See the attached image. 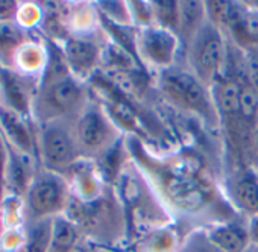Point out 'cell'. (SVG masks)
I'll return each mask as SVG.
<instances>
[{"label": "cell", "mask_w": 258, "mask_h": 252, "mask_svg": "<svg viewBox=\"0 0 258 252\" xmlns=\"http://www.w3.org/2000/svg\"><path fill=\"white\" fill-rule=\"evenodd\" d=\"M124 145L175 222L208 228L240 217L198 151L164 152L137 137H126Z\"/></svg>", "instance_id": "obj_1"}, {"label": "cell", "mask_w": 258, "mask_h": 252, "mask_svg": "<svg viewBox=\"0 0 258 252\" xmlns=\"http://www.w3.org/2000/svg\"><path fill=\"white\" fill-rule=\"evenodd\" d=\"M112 187L124 210L127 243L133 244L145 235L175 223L172 214L131 158L120 170Z\"/></svg>", "instance_id": "obj_2"}, {"label": "cell", "mask_w": 258, "mask_h": 252, "mask_svg": "<svg viewBox=\"0 0 258 252\" xmlns=\"http://www.w3.org/2000/svg\"><path fill=\"white\" fill-rule=\"evenodd\" d=\"M66 216L78 226L82 238L97 247L111 250L117 244L127 241L124 210L112 185L88 202L72 198Z\"/></svg>", "instance_id": "obj_3"}, {"label": "cell", "mask_w": 258, "mask_h": 252, "mask_svg": "<svg viewBox=\"0 0 258 252\" xmlns=\"http://www.w3.org/2000/svg\"><path fill=\"white\" fill-rule=\"evenodd\" d=\"M157 90L160 96L181 112L196 117L211 133L220 131V118L211 96V90L204 85L187 66L175 64L157 75Z\"/></svg>", "instance_id": "obj_4"}, {"label": "cell", "mask_w": 258, "mask_h": 252, "mask_svg": "<svg viewBox=\"0 0 258 252\" xmlns=\"http://www.w3.org/2000/svg\"><path fill=\"white\" fill-rule=\"evenodd\" d=\"M91 97L90 85L73 75L40 82L32 103V120L37 126L56 120L75 123Z\"/></svg>", "instance_id": "obj_5"}, {"label": "cell", "mask_w": 258, "mask_h": 252, "mask_svg": "<svg viewBox=\"0 0 258 252\" xmlns=\"http://www.w3.org/2000/svg\"><path fill=\"white\" fill-rule=\"evenodd\" d=\"M73 130L82 157L90 161L100 160L126 137L94 96L73 123Z\"/></svg>", "instance_id": "obj_6"}, {"label": "cell", "mask_w": 258, "mask_h": 252, "mask_svg": "<svg viewBox=\"0 0 258 252\" xmlns=\"http://www.w3.org/2000/svg\"><path fill=\"white\" fill-rule=\"evenodd\" d=\"M226 58V35L208 20L184 52L185 66L208 88L225 73Z\"/></svg>", "instance_id": "obj_7"}, {"label": "cell", "mask_w": 258, "mask_h": 252, "mask_svg": "<svg viewBox=\"0 0 258 252\" xmlns=\"http://www.w3.org/2000/svg\"><path fill=\"white\" fill-rule=\"evenodd\" d=\"M38 160L43 169L62 176L85 160L75 137L73 123L56 120L38 126Z\"/></svg>", "instance_id": "obj_8"}, {"label": "cell", "mask_w": 258, "mask_h": 252, "mask_svg": "<svg viewBox=\"0 0 258 252\" xmlns=\"http://www.w3.org/2000/svg\"><path fill=\"white\" fill-rule=\"evenodd\" d=\"M23 199L28 220L53 219L66 214L72 201V192L62 175L40 167Z\"/></svg>", "instance_id": "obj_9"}, {"label": "cell", "mask_w": 258, "mask_h": 252, "mask_svg": "<svg viewBox=\"0 0 258 252\" xmlns=\"http://www.w3.org/2000/svg\"><path fill=\"white\" fill-rule=\"evenodd\" d=\"M137 53L148 72L155 70L157 75L178 64L181 43L175 32L152 23L137 28Z\"/></svg>", "instance_id": "obj_10"}, {"label": "cell", "mask_w": 258, "mask_h": 252, "mask_svg": "<svg viewBox=\"0 0 258 252\" xmlns=\"http://www.w3.org/2000/svg\"><path fill=\"white\" fill-rule=\"evenodd\" d=\"M56 43L61 46L70 73L76 79L88 84L102 67L103 46H100L99 40L96 37L67 35Z\"/></svg>", "instance_id": "obj_11"}, {"label": "cell", "mask_w": 258, "mask_h": 252, "mask_svg": "<svg viewBox=\"0 0 258 252\" xmlns=\"http://www.w3.org/2000/svg\"><path fill=\"white\" fill-rule=\"evenodd\" d=\"M225 195L232 208L247 220L258 216V172L255 166L231 170L223 182Z\"/></svg>", "instance_id": "obj_12"}, {"label": "cell", "mask_w": 258, "mask_h": 252, "mask_svg": "<svg viewBox=\"0 0 258 252\" xmlns=\"http://www.w3.org/2000/svg\"><path fill=\"white\" fill-rule=\"evenodd\" d=\"M0 134L14 149L38 160V126L0 102ZM40 163V160H38Z\"/></svg>", "instance_id": "obj_13"}, {"label": "cell", "mask_w": 258, "mask_h": 252, "mask_svg": "<svg viewBox=\"0 0 258 252\" xmlns=\"http://www.w3.org/2000/svg\"><path fill=\"white\" fill-rule=\"evenodd\" d=\"M38 85L37 81L22 76L13 69H2L0 102L20 115L32 120V103Z\"/></svg>", "instance_id": "obj_14"}, {"label": "cell", "mask_w": 258, "mask_h": 252, "mask_svg": "<svg viewBox=\"0 0 258 252\" xmlns=\"http://www.w3.org/2000/svg\"><path fill=\"white\" fill-rule=\"evenodd\" d=\"M225 35L241 50L258 47V2H235Z\"/></svg>", "instance_id": "obj_15"}, {"label": "cell", "mask_w": 258, "mask_h": 252, "mask_svg": "<svg viewBox=\"0 0 258 252\" xmlns=\"http://www.w3.org/2000/svg\"><path fill=\"white\" fill-rule=\"evenodd\" d=\"M47 62H49L47 40L41 37H35L32 34L31 38L17 50L13 61V70L40 84L47 69Z\"/></svg>", "instance_id": "obj_16"}, {"label": "cell", "mask_w": 258, "mask_h": 252, "mask_svg": "<svg viewBox=\"0 0 258 252\" xmlns=\"http://www.w3.org/2000/svg\"><path fill=\"white\" fill-rule=\"evenodd\" d=\"M211 241L223 252H244L250 246L247 219L240 216L205 228Z\"/></svg>", "instance_id": "obj_17"}, {"label": "cell", "mask_w": 258, "mask_h": 252, "mask_svg": "<svg viewBox=\"0 0 258 252\" xmlns=\"http://www.w3.org/2000/svg\"><path fill=\"white\" fill-rule=\"evenodd\" d=\"M207 23L205 2H179V43L181 53L184 55L185 49Z\"/></svg>", "instance_id": "obj_18"}, {"label": "cell", "mask_w": 258, "mask_h": 252, "mask_svg": "<svg viewBox=\"0 0 258 252\" xmlns=\"http://www.w3.org/2000/svg\"><path fill=\"white\" fill-rule=\"evenodd\" d=\"M32 34L22 29L16 22L0 23V67L13 69L17 50L31 38Z\"/></svg>", "instance_id": "obj_19"}, {"label": "cell", "mask_w": 258, "mask_h": 252, "mask_svg": "<svg viewBox=\"0 0 258 252\" xmlns=\"http://www.w3.org/2000/svg\"><path fill=\"white\" fill-rule=\"evenodd\" d=\"M182 237L178 235L172 225L145 235L133 243V246L136 252H179Z\"/></svg>", "instance_id": "obj_20"}, {"label": "cell", "mask_w": 258, "mask_h": 252, "mask_svg": "<svg viewBox=\"0 0 258 252\" xmlns=\"http://www.w3.org/2000/svg\"><path fill=\"white\" fill-rule=\"evenodd\" d=\"M81 240H82V235L78 226L66 214L53 217L50 252H70L79 246Z\"/></svg>", "instance_id": "obj_21"}, {"label": "cell", "mask_w": 258, "mask_h": 252, "mask_svg": "<svg viewBox=\"0 0 258 252\" xmlns=\"http://www.w3.org/2000/svg\"><path fill=\"white\" fill-rule=\"evenodd\" d=\"M25 231L26 243L22 252H50L53 219L28 220Z\"/></svg>", "instance_id": "obj_22"}, {"label": "cell", "mask_w": 258, "mask_h": 252, "mask_svg": "<svg viewBox=\"0 0 258 252\" xmlns=\"http://www.w3.org/2000/svg\"><path fill=\"white\" fill-rule=\"evenodd\" d=\"M28 222L25 199L17 195L7 193L0 202V223L4 229L25 228Z\"/></svg>", "instance_id": "obj_23"}, {"label": "cell", "mask_w": 258, "mask_h": 252, "mask_svg": "<svg viewBox=\"0 0 258 252\" xmlns=\"http://www.w3.org/2000/svg\"><path fill=\"white\" fill-rule=\"evenodd\" d=\"M151 4H152L155 23L178 35L179 34V2L157 0V2H151Z\"/></svg>", "instance_id": "obj_24"}, {"label": "cell", "mask_w": 258, "mask_h": 252, "mask_svg": "<svg viewBox=\"0 0 258 252\" xmlns=\"http://www.w3.org/2000/svg\"><path fill=\"white\" fill-rule=\"evenodd\" d=\"M44 19H46V13H44V7H41V4L20 2L17 17H16V23L22 29L32 34L34 31H37L44 23Z\"/></svg>", "instance_id": "obj_25"}, {"label": "cell", "mask_w": 258, "mask_h": 252, "mask_svg": "<svg viewBox=\"0 0 258 252\" xmlns=\"http://www.w3.org/2000/svg\"><path fill=\"white\" fill-rule=\"evenodd\" d=\"M234 7L235 2H229V0H210V2H205L207 20L216 28H219L222 32H226L232 20Z\"/></svg>", "instance_id": "obj_26"}, {"label": "cell", "mask_w": 258, "mask_h": 252, "mask_svg": "<svg viewBox=\"0 0 258 252\" xmlns=\"http://www.w3.org/2000/svg\"><path fill=\"white\" fill-rule=\"evenodd\" d=\"M179 252H223L208 237L205 228H195L184 234Z\"/></svg>", "instance_id": "obj_27"}, {"label": "cell", "mask_w": 258, "mask_h": 252, "mask_svg": "<svg viewBox=\"0 0 258 252\" xmlns=\"http://www.w3.org/2000/svg\"><path fill=\"white\" fill-rule=\"evenodd\" d=\"M243 56H244L246 76L249 82L253 85V88L258 91V47L243 50Z\"/></svg>", "instance_id": "obj_28"}, {"label": "cell", "mask_w": 258, "mask_h": 252, "mask_svg": "<svg viewBox=\"0 0 258 252\" xmlns=\"http://www.w3.org/2000/svg\"><path fill=\"white\" fill-rule=\"evenodd\" d=\"M20 2L16 0H0V23L16 22Z\"/></svg>", "instance_id": "obj_29"}, {"label": "cell", "mask_w": 258, "mask_h": 252, "mask_svg": "<svg viewBox=\"0 0 258 252\" xmlns=\"http://www.w3.org/2000/svg\"><path fill=\"white\" fill-rule=\"evenodd\" d=\"M247 226H249V237H250V243L258 246V216L252 217L247 220Z\"/></svg>", "instance_id": "obj_30"}, {"label": "cell", "mask_w": 258, "mask_h": 252, "mask_svg": "<svg viewBox=\"0 0 258 252\" xmlns=\"http://www.w3.org/2000/svg\"><path fill=\"white\" fill-rule=\"evenodd\" d=\"M252 160H253V166L258 164V124L252 137Z\"/></svg>", "instance_id": "obj_31"}, {"label": "cell", "mask_w": 258, "mask_h": 252, "mask_svg": "<svg viewBox=\"0 0 258 252\" xmlns=\"http://www.w3.org/2000/svg\"><path fill=\"white\" fill-rule=\"evenodd\" d=\"M244 252H258V246H255V244L250 243V246H249Z\"/></svg>", "instance_id": "obj_32"}, {"label": "cell", "mask_w": 258, "mask_h": 252, "mask_svg": "<svg viewBox=\"0 0 258 252\" xmlns=\"http://www.w3.org/2000/svg\"><path fill=\"white\" fill-rule=\"evenodd\" d=\"M0 88H2V67H0Z\"/></svg>", "instance_id": "obj_33"}, {"label": "cell", "mask_w": 258, "mask_h": 252, "mask_svg": "<svg viewBox=\"0 0 258 252\" xmlns=\"http://www.w3.org/2000/svg\"><path fill=\"white\" fill-rule=\"evenodd\" d=\"M0 232H2V223H0Z\"/></svg>", "instance_id": "obj_34"}, {"label": "cell", "mask_w": 258, "mask_h": 252, "mask_svg": "<svg viewBox=\"0 0 258 252\" xmlns=\"http://www.w3.org/2000/svg\"><path fill=\"white\" fill-rule=\"evenodd\" d=\"M255 169H256V172H258V164H255Z\"/></svg>", "instance_id": "obj_35"}]
</instances>
